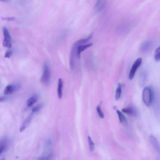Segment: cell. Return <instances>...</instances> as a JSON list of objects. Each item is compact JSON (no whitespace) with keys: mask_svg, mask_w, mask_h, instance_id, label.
<instances>
[{"mask_svg":"<svg viewBox=\"0 0 160 160\" xmlns=\"http://www.w3.org/2000/svg\"><path fill=\"white\" fill-rule=\"evenodd\" d=\"M8 147V140L6 138L2 139L1 141V149H0V155H2L6 150Z\"/></svg>","mask_w":160,"mask_h":160,"instance_id":"obj_13","label":"cell"},{"mask_svg":"<svg viewBox=\"0 0 160 160\" xmlns=\"http://www.w3.org/2000/svg\"><path fill=\"white\" fill-rule=\"evenodd\" d=\"M51 78V73L47 63H44L43 68V74L41 78V81L43 84H47L50 83Z\"/></svg>","mask_w":160,"mask_h":160,"instance_id":"obj_2","label":"cell"},{"mask_svg":"<svg viewBox=\"0 0 160 160\" xmlns=\"http://www.w3.org/2000/svg\"><path fill=\"white\" fill-rule=\"evenodd\" d=\"M3 33L4 38H5L4 40L11 41V36L8 30L6 27H3Z\"/></svg>","mask_w":160,"mask_h":160,"instance_id":"obj_16","label":"cell"},{"mask_svg":"<svg viewBox=\"0 0 160 160\" xmlns=\"http://www.w3.org/2000/svg\"><path fill=\"white\" fill-rule=\"evenodd\" d=\"M3 46L4 47L7 48H11L12 47V43L11 41H7V40H4L3 43Z\"/></svg>","mask_w":160,"mask_h":160,"instance_id":"obj_22","label":"cell"},{"mask_svg":"<svg viewBox=\"0 0 160 160\" xmlns=\"http://www.w3.org/2000/svg\"><path fill=\"white\" fill-rule=\"evenodd\" d=\"M155 60L156 62L160 61V46L156 49L155 52Z\"/></svg>","mask_w":160,"mask_h":160,"instance_id":"obj_18","label":"cell"},{"mask_svg":"<svg viewBox=\"0 0 160 160\" xmlns=\"http://www.w3.org/2000/svg\"><path fill=\"white\" fill-rule=\"evenodd\" d=\"M92 45H93V43H88V44L78 46L77 47V49H76V57L78 58H80L82 52L84 51V50H87L88 48H90Z\"/></svg>","mask_w":160,"mask_h":160,"instance_id":"obj_6","label":"cell"},{"mask_svg":"<svg viewBox=\"0 0 160 160\" xmlns=\"http://www.w3.org/2000/svg\"><path fill=\"white\" fill-rule=\"evenodd\" d=\"M33 119V115H30L28 117H27L24 120V121L23 122L22 125H21V127L20 128V131L23 132L26 129H27L29 126L30 125V124L31 123Z\"/></svg>","mask_w":160,"mask_h":160,"instance_id":"obj_5","label":"cell"},{"mask_svg":"<svg viewBox=\"0 0 160 160\" xmlns=\"http://www.w3.org/2000/svg\"><path fill=\"white\" fill-rule=\"evenodd\" d=\"M105 5V0H98L95 6V10L96 11H99L103 9Z\"/></svg>","mask_w":160,"mask_h":160,"instance_id":"obj_14","label":"cell"},{"mask_svg":"<svg viewBox=\"0 0 160 160\" xmlns=\"http://www.w3.org/2000/svg\"><path fill=\"white\" fill-rule=\"evenodd\" d=\"M155 90L151 86L144 88L142 93V99L144 104L146 106H150L153 103Z\"/></svg>","mask_w":160,"mask_h":160,"instance_id":"obj_1","label":"cell"},{"mask_svg":"<svg viewBox=\"0 0 160 160\" xmlns=\"http://www.w3.org/2000/svg\"><path fill=\"white\" fill-rule=\"evenodd\" d=\"M151 47V43L150 41L148 40V41H145L141 44L140 47V51L142 53H146L150 50Z\"/></svg>","mask_w":160,"mask_h":160,"instance_id":"obj_8","label":"cell"},{"mask_svg":"<svg viewBox=\"0 0 160 160\" xmlns=\"http://www.w3.org/2000/svg\"><path fill=\"white\" fill-rule=\"evenodd\" d=\"M143 60L141 58H139L137 60L134 62V63L133 64L131 68L130 71L129 73V80H132L135 77V74H136L137 70L138 69V68L141 66V63H142Z\"/></svg>","mask_w":160,"mask_h":160,"instance_id":"obj_3","label":"cell"},{"mask_svg":"<svg viewBox=\"0 0 160 160\" xmlns=\"http://www.w3.org/2000/svg\"><path fill=\"white\" fill-rule=\"evenodd\" d=\"M42 107H43L42 104L36 105V106H34V107L32 108V109H31V111H32L33 113H38V111H40L41 110V108H42Z\"/></svg>","mask_w":160,"mask_h":160,"instance_id":"obj_20","label":"cell"},{"mask_svg":"<svg viewBox=\"0 0 160 160\" xmlns=\"http://www.w3.org/2000/svg\"><path fill=\"white\" fill-rule=\"evenodd\" d=\"M122 94V86L121 84H118L117 88L116 90V93H115V99L116 101L119 100L120 99Z\"/></svg>","mask_w":160,"mask_h":160,"instance_id":"obj_15","label":"cell"},{"mask_svg":"<svg viewBox=\"0 0 160 160\" xmlns=\"http://www.w3.org/2000/svg\"><path fill=\"white\" fill-rule=\"evenodd\" d=\"M149 141H150L151 145H152L153 148L155 149V150L158 153V154L160 155V145L158 142V141L157 140L155 136L151 135L149 136Z\"/></svg>","mask_w":160,"mask_h":160,"instance_id":"obj_4","label":"cell"},{"mask_svg":"<svg viewBox=\"0 0 160 160\" xmlns=\"http://www.w3.org/2000/svg\"><path fill=\"white\" fill-rule=\"evenodd\" d=\"M38 99V95L35 94L33 95V96H31V97L29 98L28 100H27L26 102V106L27 107H31L33 105H34V104L37 102Z\"/></svg>","mask_w":160,"mask_h":160,"instance_id":"obj_10","label":"cell"},{"mask_svg":"<svg viewBox=\"0 0 160 160\" xmlns=\"http://www.w3.org/2000/svg\"><path fill=\"white\" fill-rule=\"evenodd\" d=\"M122 112L126 114V115H131V116H136L137 115L136 110L132 107H127L125 108H123Z\"/></svg>","mask_w":160,"mask_h":160,"instance_id":"obj_12","label":"cell"},{"mask_svg":"<svg viewBox=\"0 0 160 160\" xmlns=\"http://www.w3.org/2000/svg\"><path fill=\"white\" fill-rule=\"evenodd\" d=\"M96 111H97V113L99 118H101V119L105 118V115H104L103 111H102L100 105H98L97 106V107H96Z\"/></svg>","mask_w":160,"mask_h":160,"instance_id":"obj_19","label":"cell"},{"mask_svg":"<svg viewBox=\"0 0 160 160\" xmlns=\"http://www.w3.org/2000/svg\"><path fill=\"white\" fill-rule=\"evenodd\" d=\"M0 1H1V2H6V1H7L8 0H0Z\"/></svg>","mask_w":160,"mask_h":160,"instance_id":"obj_25","label":"cell"},{"mask_svg":"<svg viewBox=\"0 0 160 160\" xmlns=\"http://www.w3.org/2000/svg\"><path fill=\"white\" fill-rule=\"evenodd\" d=\"M116 113H117L118 119H119V122L122 124V125H125V126H127L128 125V121L126 119V117H125V115L123 113L119 110H116Z\"/></svg>","mask_w":160,"mask_h":160,"instance_id":"obj_9","label":"cell"},{"mask_svg":"<svg viewBox=\"0 0 160 160\" xmlns=\"http://www.w3.org/2000/svg\"><path fill=\"white\" fill-rule=\"evenodd\" d=\"M51 156H43L41 157L38 160H50Z\"/></svg>","mask_w":160,"mask_h":160,"instance_id":"obj_24","label":"cell"},{"mask_svg":"<svg viewBox=\"0 0 160 160\" xmlns=\"http://www.w3.org/2000/svg\"><path fill=\"white\" fill-rule=\"evenodd\" d=\"M13 54V51H11V50H8V51H6V52L5 53V58H10V57H11V55H12Z\"/></svg>","mask_w":160,"mask_h":160,"instance_id":"obj_23","label":"cell"},{"mask_svg":"<svg viewBox=\"0 0 160 160\" xmlns=\"http://www.w3.org/2000/svg\"><path fill=\"white\" fill-rule=\"evenodd\" d=\"M17 89L16 85L15 84H8L5 87L3 91V94L5 95H10L12 94Z\"/></svg>","mask_w":160,"mask_h":160,"instance_id":"obj_7","label":"cell"},{"mask_svg":"<svg viewBox=\"0 0 160 160\" xmlns=\"http://www.w3.org/2000/svg\"><path fill=\"white\" fill-rule=\"evenodd\" d=\"M146 77H147L146 72L143 71L142 73H141V75L140 76V84L141 85H143L144 84H145V81H146Z\"/></svg>","mask_w":160,"mask_h":160,"instance_id":"obj_21","label":"cell"},{"mask_svg":"<svg viewBox=\"0 0 160 160\" xmlns=\"http://www.w3.org/2000/svg\"><path fill=\"white\" fill-rule=\"evenodd\" d=\"M1 160H5V158H3V159H1Z\"/></svg>","mask_w":160,"mask_h":160,"instance_id":"obj_26","label":"cell"},{"mask_svg":"<svg viewBox=\"0 0 160 160\" xmlns=\"http://www.w3.org/2000/svg\"><path fill=\"white\" fill-rule=\"evenodd\" d=\"M88 145H89V149L91 151H93L95 150V144L93 142V139H92L91 137L90 136H88Z\"/></svg>","mask_w":160,"mask_h":160,"instance_id":"obj_17","label":"cell"},{"mask_svg":"<svg viewBox=\"0 0 160 160\" xmlns=\"http://www.w3.org/2000/svg\"><path fill=\"white\" fill-rule=\"evenodd\" d=\"M63 81L61 78L58 80V88H57V93L58 96L60 99H61L63 97Z\"/></svg>","mask_w":160,"mask_h":160,"instance_id":"obj_11","label":"cell"}]
</instances>
